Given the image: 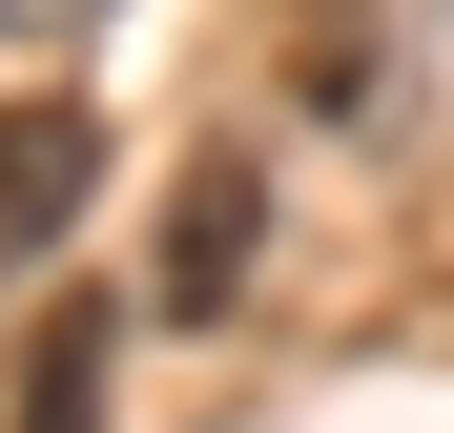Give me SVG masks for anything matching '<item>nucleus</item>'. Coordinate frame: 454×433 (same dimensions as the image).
I'll return each instance as SVG.
<instances>
[{"instance_id":"f257e3e1","label":"nucleus","mask_w":454,"mask_h":433,"mask_svg":"<svg viewBox=\"0 0 454 433\" xmlns=\"http://www.w3.org/2000/svg\"><path fill=\"white\" fill-rule=\"evenodd\" d=\"M83 186H104V124L62 104V83H21V104H0V289H21V268H62Z\"/></svg>"},{"instance_id":"f03ea898","label":"nucleus","mask_w":454,"mask_h":433,"mask_svg":"<svg viewBox=\"0 0 454 433\" xmlns=\"http://www.w3.org/2000/svg\"><path fill=\"white\" fill-rule=\"evenodd\" d=\"M248 228H269V186H248V144H207V166L166 186V310L207 330L227 289H248Z\"/></svg>"},{"instance_id":"7ed1b4c3","label":"nucleus","mask_w":454,"mask_h":433,"mask_svg":"<svg viewBox=\"0 0 454 433\" xmlns=\"http://www.w3.org/2000/svg\"><path fill=\"white\" fill-rule=\"evenodd\" d=\"M289 42H310V62H289V104H310V124H393V42H372V0H310Z\"/></svg>"},{"instance_id":"20e7f679","label":"nucleus","mask_w":454,"mask_h":433,"mask_svg":"<svg viewBox=\"0 0 454 433\" xmlns=\"http://www.w3.org/2000/svg\"><path fill=\"white\" fill-rule=\"evenodd\" d=\"M104 310H83V289H62V310H42V351H21V433H104Z\"/></svg>"},{"instance_id":"39448f33","label":"nucleus","mask_w":454,"mask_h":433,"mask_svg":"<svg viewBox=\"0 0 454 433\" xmlns=\"http://www.w3.org/2000/svg\"><path fill=\"white\" fill-rule=\"evenodd\" d=\"M104 21V0H0V42H83Z\"/></svg>"}]
</instances>
